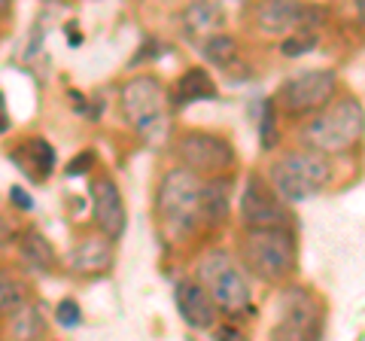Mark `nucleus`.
Here are the masks:
<instances>
[{"label":"nucleus","mask_w":365,"mask_h":341,"mask_svg":"<svg viewBox=\"0 0 365 341\" xmlns=\"http://www.w3.org/2000/svg\"><path fill=\"white\" fill-rule=\"evenodd\" d=\"M329 180H332V165L317 150H295L271 165V186L283 201L314 198L329 186Z\"/></svg>","instance_id":"nucleus-1"},{"label":"nucleus","mask_w":365,"mask_h":341,"mask_svg":"<svg viewBox=\"0 0 365 341\" xmlns=\"http://www.w3.org/2000/svg\"><path fill=\"white\" fill-rule=\"evenodd\" d=\"M365 131V113L362 104L353 98H341L332 107L319 110L317 116L304 125L302 138L317 153H341L353 146Z\"/></svg>","instance_id":"nucleus-2"},{"label":"nucleus","mask_w":365,"mask_h":341,"mask_svg":"<svg viewBox=\"0 0 365 341\" xmlns=\"http://www.w3.org/2000/svg\"><path fill=\"white\" fill-rule=\"evenodd\" d=\"M122 113L143 141H162L168 128V98L155 76H131L122 86Z\"/></svg>","instance_id":"nucleus-3"},{"label":"nucleus","mask_w":365,"mask_h":341,"mask_svg":"<svg viewBox=\"0 0 365 341\" xmlns=\"http://www.w3.org/2000/svg\"><path fill=\"white\" fill-rule=\"evenodd\" d=\"M201 180L186 168L168 170L158 186V213L174 235H189L201 220Z\"/></svg>","instance_id":"nucleus-4"},{"label":"nucleus","mask_w":365,"mask_h":341,"mask_svg":"<svg viewBox=\"0 0 365 341\" xmlns=\"http://www.w3.org/2000/svg\"><path fill=\"white\" fill-rule=\"evenodd\" d=\"M244 253L262 280H283L295 268V238L289 229H253Z\"/></svg>","instance_id":"nucleus-5"},{"label":"nucleus","mask_w":365,"mask_h":341,"mask_svg":"<svg viewBox=\"0 0 365 341\" xmlns=\"http://www.w3.org/2000/svg\"><path fill=\"white\" fill-rule=\"evenodd\" d=\"M198 283L213 295L216 308L237 314L250 305V287L244 275L232 265V259L222 250H210L207 256H201L198 263Z\"/></svg>","instance_id":"nucleus-6"},{"label":"nucleus","mask_w":365,"mask_h":341,"mask_svg":"<svg viewBox=\"0 0 365 341\" xmlns=\"http://www.w3.org/2000/svg\"><path fill=\"white\" fill-rule=\"evenodd\" d=\"M323 338V308L307 290H289L280 305V320L271 341H319Z\"/></svg>","instance_id":"nucleus-7"},{"label":"nucleus","mask_w":365,"mask_h":341,"mask_svg":"<svg viewBox=\"0 0 365 341\" xmlns=\"http://www.w3.org/2000/svg\"><path fill=\"white\" fill-rule=\"evenodd\" d=\"M335 95V73L332 71H304L289 76L277 92V104L289 116H307L329 104Z\"/></svg>","instance_id":"nucleus-8"},{"label":"nucleus","mask_w":365,"mask_h":341,"mask_svg":"<svg viewBox=\"0 0 365 341\" xmlns=\"http://www.w3.org/2000/svg\"><path fill=\"white\" fill-rule=\"evenodd\" d=\"M177 156L192 174H225L235 165V150L232 143L222 141L220 134L207 131H186L177 141Z\"/></svg>","instance_id":"nucleus-9"},{"label":"nucleus","mask_w":365,"mask_h":341,"mask_svg":"<svg viewBox=\"0 0 365 341\" xmlns=\"http://www.w3.org/2000/svg\"><path fill=\"white\" fill-rule=\"evenodd\" d=\"M241 217L253 229H287V210L277 198V192H271L259 177H250L241 195Z\"/></svg>","instance_id":"nucleus-10"},{"label":"nucleus","mask_w":365,"mask_h":341,"mask_svg":"<svg viewBox=\"0 0 365 341\" xmlns=\"http://www.w3.org/2000/svg\"><path fill=\"white\" fill-rule=\"evenodd\" d=\"M91 217H95L101 235H107L110 241L125 232V201L119 195V186L107 177H98L91 183Z\"/></svg>","instance_id":"nucleus-11"},{"label":"nucleus","mask_w":365,"mask_h":341,"mask_svg":"<svg viewBox=\"0 0 365 341\" xmlns=\"http://www.w3.org/2000/svg\"><path fill=\"white\" fill-rule=\"evenodd\" d=\"M177 311L192 329H216V302L198 280L177 283Z\"/></svg>","instance_id":"nucleus-12"},{"label":"nucleus","mask_w":365,"mask_h":341,"mask_svg":"<svg viewBox=\"0 0 365 341\" xmlns=\"http://www.w3.org/2000/svg\"><path fill=\"white\" fill-rule=\"evenodd\" d=\"M304 13L307 6L295 4V0H268V4H262L256 9V19L265 34H292L295 28L302 31Z\"/></svg>","instance_id":"nucleus-13"},{"label":"nucleus","mask_w":365,"mask_h":341,"mask_svg":"<svg viewBox=\"0 0 365 341\" xmlns=\"http://www.w3.org/2000/svg\"><path fill=\"white\" fill-rule=\"evenodd\" d=\"M71 265L79 275H101L113 265V247H110V238L107 235H88L83 238L73 253H71Z\"/></svg>","instance_id":"nucleus-14"},{"label":"nucleus","mask_w":365,"mask_h":341,"mask_svg":"<svg viewBox=\"0 0 365 341\" xmlns=\"http://www.w3.org/2000/svg\"><path fill=\"white\" fill-rule=\"evenodd\" d=\"M19 259L28 271L46 275V271H52V265H55V250L40 232L31 229V232H25L19 238Z\"/></svg>","instance_id":"nucleus-15"},{"label":"nucleus","mask_w":365,"mask_h":341,"mask_svg":"<svg viewBox=\"0 0 365 341\" xmlns=\"http://www.w3.org/2000/svg\"><path fill=\"white\" fill-rule=\"evenodd\" d=\"M232 198V183L225 177H213L201 186V217L207 223H222L228 217V201Z\"/></svg>","instance_id":"nucleus-16"},{"label":"nucleus","mask_w":365,"mask_h":341,"mask_svg":"<svg viewBox=\"0 0 365 341\" xmlns=\"http://www.w3.org/2000/svg\"><path fill=\"white\" fill-rule=\"evenodd\" d=\"M9 335L13 341H40L46 335V317L37 305L25 302L16 314H9Z\"/></svg>","instance_id":"nucleus-17"},{"label":"nucleus","mask_w":365,"mask_h":341,"mask_svg":"<svg viewBox=\"0 0 365 341\" xmlns=\"http://www.w3.org/2000/svg\"><path fill=\"white\" fill-rule=\"evenodd\" d=\"M207 98H216L213 76L204 67H189L177 83V101L180 104H195V101H207Z\"/></svg>","instance_id":"nucleus-18"},{"label":"nucleus","mask_w":365,"mask_h":341,"mask_svg":"<svg viewBox=\"0 0 365 341\" xmlns=\"http://www.w3.org/2000/svg\"><path fill=\"white\" fill-rule=\"evenodd\" d=\"M182 21L189 31H210L222 25V6L220 4H189L182 9Z\"/></svg>","instance_id":"nucleus-19"},{"label":"nucleus","mask_w":365,"mask_h":341,"mask_svg":"<svg viewBox=\"0 0 365 341\" xmlns=\"http://www.w3.org/2000/svg\"><path fill=\"white\" fill-rule=\"evenodd\" d=\"M25 305V283L9 271H0V317L16 314Z\"/></svg>","instance_id":"nucleus-20"},{"label":"nucleus","mask_w":365,"mask_h":341,"mask_svg":"<svg viewBox=\"0 0 365 341\" xmlns=\"http://www.w3.org/2000/svg\"><path fill=\"white\" fill-rule=\"evenodd\" d=\"M235 55H237V46L228 34H213V37L204 40V58H207L210 64L228 67L235 61Z\"/></svg>","instance_id":"nucleus-21"},{"label":"nucleus","mask_w":365,"mask_h":341,"mask_svg":"<svg viewBox=\"0 0 365 341\" xmlns=\"http://www.w3.org/2000/svg\"><path fill=\"white\" fill-rule=\"evenodd\" d=\"M31 146V150H25L28 156H31V165H28V170H31V177L34 180H46V177H49L52 174V168H55V150H52V146L49 143H46V141H31L28 143Z\"/></svg>","instance_id":"nucleus-22"},{"label":"nucleus","mask_w":365,"mask_h":341,"mask_svg":"<svg viewBox=\"0 0 365 341\" xmlns=\"http://www.w3.org/2000/svg\"><path fill=\"white\" fill-rule=\"evenodd\" d=\"M314 43H317V34L295 31V34H289V37L280 43V52L287 55V58H295V55H302V52H307V49H314Z\"/></svg>","instance_id":"nucleus-23"},{"label":"nucleus","mask_w":365,"mask_h":341,"mask_svg":"<svg viewBox=\"0 0 365 341\" xmlns=\"http://www.w3.org/2000/svg\"><path fill=\"white\" fill-rule=\"evenodd\" d=\"M259 134H262V146H265V150H271V146L277 143V134H274V101H265Z\"/></svg>","instance_id":"nucleus-24"},{"label":"nucleus","mask_w":365,"mask_h":341,"mask_svg":"<svg viewBox=\"0 0 365 341\" xmlns=\"http://www.w3.org/2000/svg\"><path fill=\"white\" fill-rule=\"evenodd\" d=\"M55 314H58V323L61 326H76L79 320H83V311H79V305L73 299H61L58 302V311H55Z\"/></svg>","instance_id":"nucleus-25"},{"label":"nucleus","mask_w":365,"mask_h":341,"mask_svg":"<svg viewBox=\"0 0 365 341\" xmlns=\"http://www.w3.org/2000/svg\"><path fill=\"white\" fill-rule=\"evenodd\" d=\"M213 341H250L247 332L241 326H235V323H222V326H216L213 329Z\"/></svg>","instance_id":"nucleus-26"},{"label":"nucleus","mask_w":365,"mask_h":341,"mask_svg":"<svg viewBox=\"0 0 365 341\" xmlns=\"http://www.w3.org/2000/svg\"><path fill=\"white\" fill-rule=\"evenodd\" d=\"M91 162H95V153L91 150H86V153H79L73 162H67V168H64V174L67 177H79V174H86V170L91 168Z\"/></svg>","instance_id":"nucleus-27"},{"label":"nucleus","mask_w":365,"mask_h":341,"mask_svg":"<svg viewBox=\"0 0 365 341\" xmlns=\"http://www.w3.org/2000/svg\"><path fill=\"white\" fill-rule=\"evenodd\" d=\"M9 198H13V204H16V208H21V210H31V208H34L31 195H28V192L21 189V186H13V189H9Z\"/></svg>","instance_id":"nucleus-28"},{"label":"nucleus","mask_w":365,"mask_h":341,"mask_svg":"<svg viewBox=\"0 0 365 341\" xmlns=\"http://www.w3.org/2000/svg\"><path fill=\"white\" fill-rule=\"evenodd\" d=\"M9 128V119H6V101H4V92H0V131Z\"/></svg>","instance_id":"nucleus-29"},{"label":"nucleus","mask_w":365,"mask_h":341,"mask_svg":"<svg viewBox=\"0 0 365 341\" xmlns=\"http://www.w3.org/2000/svg\"><path fill=\"white\" fill-rule=\"evenodd\" d=\"M9 238H13V229H9V223H6L4 217H0V244H6Z\"/></svg>","instance_id":"nucleus-30"},{"label":"nucleus","mask_w":365,"mask_h":341,"mask_svg":"<svg viewBox=\"0 0 365 341\" xmlns=\"http://www.w3.org/2000/svg\"><path fill=\"white\" fill-rule=\"evenodd\" d=\"M356 9H359V16L365 19V0H362V4H356Z\"/></svg>","instance_id":"nucleus-31"},{"label":"nucleus","mask_w":365,"mask_h":341,"mask_svg":"<svg viewBox=\"0 0 365 341\" xmlns=\"http://www.w3.org/2000/svg\"><path fill=\"white\" fill-rule=\"evenodd\" d=\"M4 9H6V0H0V13H4Z\"/></svg>","instance_id":"nucleus-32"},{"label":"nucleus","mask_w":365,"mask_h":341,"mask_svg":"<svg viewBox=\"0 0 365 341\" xmlns=\"http://www.w3.org/2000/svg\"><path fill=\"white\" fill-rule=\"evenodd\" d=\"M0 341H4V338H0Z\"/></svg>","instance_id":"nucleus-33"}]
</instances>
